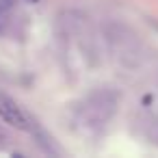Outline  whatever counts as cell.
I'll return each mask as SVG.
<instances>
[{
  "label": "cell",
  "mask_w": 158,
  "mask_h": 158,
  "mask_svg": "<svg viewBox=\"0 0 158 158\" xmlns=\"http://www.w3.org/2000/svg\"><path fill=\"white\" fill-rule=\"evenodd\" d=\"M15 9V0H0V24H5Z\"/></svg>",
  "instance_id": "cell-2"
},
{
  "label": "cell",
  "mask_w": 158,
  "mask_h": 158,
  "mask_svg": "<svg viewBox=\"0 0 158 158\" xmlns=\"http://www.w3.org/2000/svg\"><path fill=\"white\" fill-rule=\"evenodd\" d=\"M33 2H35V0H33Z\"/></svg>",
  "instance_id": "cell-3"
},
{
  "label": "cell",
  "mask_w": 158,
  "mask_h": 158,
  "mask_svg": "<svg viewBox=\"0 0 158 158\" xmlns=\"http://www.w3.org/2000/svg\"><path fill=\"white\" fill-rule=\"evenodd\" d=\"M0 117H2L7 123L20 128V130H33L35 128L33 121H31V117L22 110V106L13 98L5 95V93H0Z\"/></svg>",
  "instance_id": "cell-1"
}]
</instances>
